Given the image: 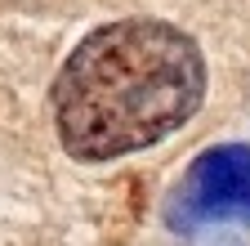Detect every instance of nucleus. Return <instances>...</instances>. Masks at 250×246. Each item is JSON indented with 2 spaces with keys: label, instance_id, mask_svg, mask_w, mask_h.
Here are the masks:
<instances>
[{
  "label": "nucleus",
  "instance_id": "obj_3",
  "mask_svg": "<svg viewBox=\"0 0 250 246\" xmlns=\"http://www.w3.org/2000/svg\"><path fill=\"white\" fill-rule=\"evenodd\" d=\"M214 246H241V242H237V237H219Z\"/></svg>",
  "mask_w": 250,
  "mask_h": 246
},
{
  "label": "nucleus",
  "instance_id": "obj_2",
  "mask_svg": "<svg viewBox=\"0 0 250 246\" xmlns=\"http://www.w3.org/2000/svg\"><path fill=\"white\" fill-rule=\"evenodd\" d=\"M224 220L250 224V148L246 143L206 148L188 166L179 193L170 201V224L174 228L224 224Z\"/></svg>",
  "mask_w": 250,
  "mask_h": 246
},
{
  "label": "nucleus",
  "instance_id": "obj_1",
  "mask_svg": "<svg viewBox=\"0 0 250 246\" xmlns=\"http://www.w3.org/2000/svg\"><path fill=\"white\" fill-rule=\"evenodd\" d=\"M206 94V63L179 27L121 18L89 32L54 81L58 139L76 161H112L174 134Z\"/></svg>",
  "mask_w": 250,
  "mask_h": 246
}]
</instances>
